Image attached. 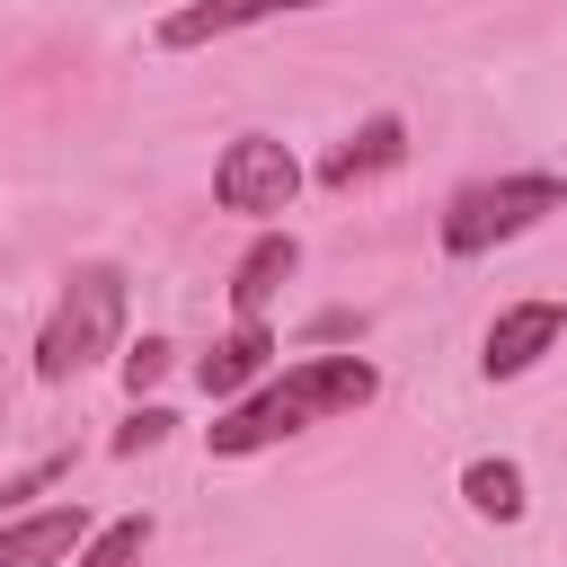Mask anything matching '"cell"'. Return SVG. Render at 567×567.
Wrapping results in <instances>:
<instances>
[{"label": "cell", "instance_id": "cell-7", "mask_svg": "<svg viewBox=\"0 0 567 567\" xmlns=\"http://www.w3.org/2000/svg\"><path fill=\"white\" fill-rule=\"evenodd\" d=\"M399 159H408V124H399V115H363V124L319 159V186H328V195H354V186L390 177Z\"/></svg>", "mask_w": 567, "mask_h": 567}, {"label": "cell", "instance_id": "cell-4", "mask_svg": "<svg viewBox=\"0 0 567 567\" xmlns=\"http://www.w3.org/2000/svg\"><path fill=\"white\" fill-rule=\"evenodd\" d=\"M292 195H301V159H292L275 133H239V142L213 159V204H221V213L275 221V213H292Z\"/></svg>", "mask_w": 567, "mask_h": 567}, {"label": "cell", "instance_id": "cell-15", "mask_svg": "<svg viewBox=\"0 0 567 567\" xmlns=\"http://www.w3.org/2000/svg\"><path fill=\"white\" fill-rule=\"evenodd\" d=\"M62 470H71V461H62V452H53V461H27V470H18V478H0V505H27V496H44V487H53V478H62Z\"/></svg>", "mask_w": 567, "mask_h": 567}, {"label": "cell", "instance_id": "cell-6", "mask_svg": "<svg viewBox=\"0 0 567 567\" xmlns=\"http://www.w3.org/2000/svg\"><path fill=\"white\" fill-rule=\"evenodd\" d=\"M292 9H337V0H186L159 18V53H195V44H221L239 27H266V18H292Z\"/></svg>", "mask_w": 567, "mask_h": 567}, {"label": "cell", "instance_id": "cell-1", "mask_svg": "<svg viewBox=\"0 0 567 567\" xmlns=\"http://www.w3.org/2000/svg\"><path fill=\"white\" fill-rule=\"evenodd\" d=\"M372 399H381V372H372L363 354H301V363L266 372L257 390H239V399L204 425V443H213V461H248V452L292 443V434H310L319 416H354V408H372Z\"/></svg>", "mask_w": 567, "mask_h": 567}, {"label": "cell", "instance_id": "cell-10", "mask_svg": "<svg viewBox=\"0 0 567 567\" xmlns=\"http://www.w3.org/2000/svg\"><path fill=\"white\" fill-rule=\"evenodd\" d=\"M292 266H301V239L292 230H257V248L230 266V310L239 319H266V301L292 284Z\"/></svg>", "mask_w": 567, "mask_h": 567}, {"label": "cell", "instance_id": "cell-2", "mask_svg": "<svg viewBox=\"0 0 567 567\" xmlns=\"http://www.w3.org/2000/svg\"><path fill=\"white\" fill-rule=\"evenodd\" d=\"M115 337H124V266L89 257V266L62 275V301L35 337V381H80L89 363L115 354Z\"/></svg>", "mask_w": 567, "mask_h": 567}, {"label": "cell", "instance_id": "cell-3", "mask_svg": "<svg viewBox=\"0 0 567 567\" xmlns=\"http://www.w3.org/2000/svg\"><path fill=\"white\" fill-rule=\"evenodd\" d=\"M549 213H567V177L558 168H505V177H470L443 204V248L452 257H487L523 230H540Z\"/></svg>", "mask_w": 567, "mask_h": 567}, {"label": "cell", "instance_id": "cell-11", "mask_svg": "<svg viewBox=\"0 0 567 567\" xmlns=\"http://www.w3.org/2000/svg\"><path fill=\"white\" fill-rule=\"evenodd\" d=\"M461 505H470L478 523H523V505H532V487H523V461H496V452H478V461L461 470Z\"/></svg>", "mask_w": 567, "mask_h": 567}, {"label": "cell", "instance_id": "cell-14", "mask_svg": "<svg viewBox=\"0 0 567 567\" xmlns=\"http://www.w3.org/2000/svg\"><path fill=\"white\" fill-rule=\"evenodd\" d=\"M168 425H177L168 408H142V399H133V416L115 425V452H151V443H168Z\"/></svg>", "mask_w": 567, "mask_h": 567}, {"label": "cell", "instance_id": "cell-12", "mask_svg": "<svg viewBox=\"0 0 567 567\" xmlns=\"http://www.w3.org/2000/svg\"><path fill=\"white\" fill-rule=\"evenodd\" d=\"M142 549H151V514H115L80 540V567H142Z\"/></svg>", "mask_w": 567, "mask_h": 567}, {"label": "cell", "instance_id": "cell-9", "mask_svg": "<svg viewBox=\"0 0 567 567\" xmlns=\"http://www.w3.org/2000/svg\"><path fill=\"white\" fill-rule=\"evenodd\" d=\"M266 363H275V328H266V319H239V328L195 363V381H204V399H239V390L266 381Z\"/></svg>", "mask_w": 567, "mask_h": 567}, {"label": "cell", "instance_id": "cell-8", "mask_svg": "<svg viewBox=\"0 0 567 567\" xmlns=\"http://www.w3.org/2000/svg\"><path fill=\"white\" fill-rule=\"evenodd\" d=\"M80 540H89L80 505H35V514L0 523V567H62V558H80Z\"/></svg>", "mask_w": 567, "mask_h": 567}, {"label": "cell", "instance_id": "cell-13", "mask_svg": "<svg viewBox=\"0 0 567 567\" xmlns=\"http://www.w3.org/2000/svg\"><path fill=\"white\" fill-rule=\"evenodd\" d=\"M168 354H177V346H168V337H142V346H124V390H133V399H142V390H151V381H159V372H168Z\"/></svg>", "mask_w": 567, "mask_h": 567}, {"label": "cell", "instance_id": "cell-5", "mask_svg": "<svg viewBox=\"0 0 567 567\" xmlns=\"http://www.w3.org/2000/svg\"><path fill=\"white\" fill-rule=\"evenodd\" d=\"M558 337H567V301H514V310L487 319V337H478V372H487V381H523Z\"/></svg>", "mask_w": 567, "mask_h": 567}]
</instances>
